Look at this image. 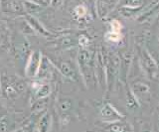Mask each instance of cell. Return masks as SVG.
<instances>
[{
	"label": "cell",
	"mask_w": 159,
	"mask_h": 132,
	"mask_svg": "<svg viewBox=\"0 0 159 132\" xmlns=\"http://www.w3.org/2000/svg\"><path fill=\"white\" fill-rule=\"evenodd\" d=\"M0 81H1L2 94L8 99H13L17 96L26 89V84L22 80L12 79V77L7 75H2Z\"/></svg>",
	"instance_id": "6da1fadb"
},
{
	"label": "cell",
	"mask_w": 159,
	"mask_h": 132,
	"mask_svg": "<svg viewBox=\"0 0 159 132\" xmlns=\"http://www.w3.org/2000/svg\"><path fill=\"white\" fill-rule=\"evenodd\" d=\"M42 53L39 50L33 51L28 57L26 68H25V74L28 77H35L39 71L40 65L42 61Z\"/></svg>",
	"instance_id": "7a4b0ae2"
},
{
	"label": "cell",
	"mask_w": 159,
	"mask_h": 132,
	"mask_svg": "<svg viewBox=\"0 0 159 132\" xmlns=\"http://www.w3.org/2000/svg\"><path fill=\"white\" fill-rule=\"evenodd\" d=\"M55 68L61 73V74L68 77V79L77 81H78V73L74 69V67L71 63L62 60H56V62H52Z\"/></svg>",
	"instance_id": "3957f363"
},
{
	"label": "cell",
	"mask_w": 159,
	"mask_h": 132,
	"mask_svg": "<svg viewBox=\"0 0 159 132\" xmlns=\"http://www.w3.org/2000/svg\"><path fill=\"white\" fill-rule=\"evenodd\" d=\"M56 69L53 65L52 61L48 57H42L41 65H40L39 71L37 73L36 77L39 80H47L51 79L54 75V70Z\"/></svg>",
	"instance_id": "277c9868"
},
{
	"label": "cell",
	"mask_w": 159,
	"mask_h": 132,
	"mask_svg": "<svg viewBox=\"0 0 159 132\" xmlns=\"http://www.w3.org/2000/svg\"><path fill=\"white\" fill-rule=\"evenodd\" d=\"M0 8L5 12L22 14L24 12V7L21 1L19 0H1Z\"/></svg>",
	"instance_id": "5b68a950"
},
{
	"label": "cell",
	"mask_w": 159,
	"mask_h": 132,
	"mask_svg": "<svg viewBox=\"0 0 159 132\" xmlns=\"http://www.w3.org/2000/svg\"><path fill=\"white\" fill-rule=\"evenodd\" d=\"M14 52H15V57L19 60H23V59H26V57L29 55L30 53V49L29 45L26 41H18L14 44Z\"/></svg>",
	"instance_id": "8992f818"
},
{
	"label": "cell",
	"mask_w": 159,
	"mask_h": 132,
	"mask_svg": "<svg viewBox=\"0 0 159 132\" xmlns=\"http://www.w3.org/2000/svg\"><path fill=\"white\" fill-rule=\"evenodd\" d=\"M53 123V117L50 112L44 113L38 122V131L39 132H50Z\"/></svg>",
	"instance_id": "52a82bcc"
},
{
	"label": "cell",
	"mask_w": 159,
	"mask_h": 132,
	"mask_svg": "<svg viewBox=\"0 0 159 132\" xmlns=\"http://www.w3.org/2000/svg\"><path fill=\"white\" fill-rule=\"evenodd\" d=\"M27 21H28L29 26H31L35 32H37V33L41 34V35H43V36H46V37L51 36V34H50L46 29H45L41 24L39 23V21L37 20V19H35L31 15L27 16Z\"/></svg>",
	"instance_id": "ba28073f"
},
{
	"label": "cell",
	"mask_w": 159,
	"mask_h": 132,
	"mask_svg": "<svg viewBox=\"0 0 159 132\" xmlns=\"http://www.w3.org/2000/svg\"><path fill=\"white\" fill-rule=\"evenodd\" d=\"M52 91V87L48 84H43V85H39L38 87H36V91H35V96H36L37 99H46L50 95H51Z\"/></svg>",
	"instance_id": "9c48e42d"
},
{
	"label": "cell",
	"mask_w": 159,
	"mask_h": 132,
	"mask_svg": "<svg viewBox=\"0 0 159 132\" xmlns=\"http://www.w3.org/2000/svg\"><path fill=\"white\" fill-rule=\"evenodd\" d=\"M22 4H23L24 10H26L30 15H34V14L39 13L43 10V6L40 5L38 3H35V2L24 0V2H22Z\"/></svg>",
	"instance_id": "30bf717a"
},
{
	"label": "cell",
	"mask_w": 159,
	"mask_h": 132,
	"mask_svg": "<svg viewBox=\"0 0 159 132\" xmlns=\"http://www.w3.org/2000/svg\"><path fill=\"white\" fill-rule=\"evenodd\" d=\"M73 107V100L69 97H63L58 101V108L62 113H66L70 111Z\"/></svg>",
	"instance_id": "8fae6325"
},
{
	"label": "cell",
	"mask_w": 159,
	"mask_h": 132,
	"mask_svg": "<svg viewBox=\"0 0 159 132\" xmlns=\"http://www.w3.org/2000/svg\"><path fill=\"white\" fill-rule=\"evenodd\" d=\"M106 38L109 41H113V42H117L121 39V35L120 33H114V32H108L107 35H106Z\"/></svg>",
	"instance_id": "7c38bea8"
},
{
	"label": "cell",
	"mask_w": 159,
	"mask_h": 132,
	"mask_svg": "<svg viewBox=\"0 0 159 132\" xmlns=\"http://www.w3.org/2000/svg\"><path fill=\"white\" fill-rule=\"evenodd\" d=\"M75 13H76L79 17H84L87 14V9L84 5H78L75 8Z\"/></svg>",
	"instance_id": "4fadbf2b"
},
{
	"label": "cell",
	"mask_w": 159,
	"mask_h": 132,
	"mask_svg": "<svg viewBox=\"0 0 159 132\" xmlns=\"http://www.w3.org/2000/svg\"><path fill=\"white\" fill-rule=\"evenodd\" d=\"M121 30V24L117 20H112L111 22V32L114 33H120Z\"/></svg>",
	"instance_id": "5bb4252c"
},
{
	"label": "cell",
	"mask_w": 159,
	"mask_h": 132,
	"mask_svg": "<svg viewBox=\"0 0 159 132\" xmlns=\"http://www.w3.org/2000/svg\"><path fill=\"white\" fill-rule=\"evenodd\" d=\"M8 126H9V120L7 119V117H3L0 120V131H6L8 129Z\"/></svg>",
	"instance_id": "9a60e30c"
},
{
	"label": "cell",
	"mask_w": 159,
	"mask_h": 132,
	"mask_svg": "<svg viewBox=\"0 0 159 132\" xmlns=\"http://www.w3.org/2000/svg\"><path fill=\"white\" fill-rule=\"evenodd\" d=\"M33 126L34 124L30 123L29 125H26V126H23L21 128H19L17 130H15L14 132H33Z\"/></svg>",
	"instance_id": "2e32d148"
},
{
	"label": "cell",
	"mask_w": 159,
	"mask_h": 132,
	"mask_svg": "<svg viewBox=\"0 0 159 132\" xmlns=\"http://www.w3.org/2000/svg\"><path fill=\"white\" fill-rule=\"evenodd\" d=\"M89 43V39H87L86 36L82 35L81 37H79V45H81L83 48H84Z\"/></svg>",
	"instance_id": "e0dca14e"
},
{
	"label": "cell",
	"mask_w": 159,
	"mask_h": 132,
	"mask_svg": "<svg viewBox=\"0 0 159 132\" xmlns=\"http://www.w3.org/2000/svg\"><path fill=\"white\" fill-rule=\"evenodd\" d=\"M7 31V27L6 24H5L2 20H0V33L1 34H5Z\"/></svg>",
	"instance_id": "ac0fdd59"
},
{
	"label": "cell",
	"mask_w": 159,
	"mask_h": 132,
	"mask_svg": "<svg viewBox=\"0 0 159 132\" xmlns=\"http://www.w3.org/2000/svg\"><path fill=\"white\" fill-rule=\"evenodd\" d=\"M62 2H63V0H52L51 2V5L52 6H54V7H58L59 5H61L62 4Z\"/></svg>",
	"instance_id": "d6986e66"
},
{
	"label": "cell",
	"mask_w": 159,
	"mask_h": 132,
	"mask_svg": "<svg viewBox=\"0 0 159 132\" xmlns=\"http://www.w3.org/2000/svg\"><path fill=\"white\" fill-rule=\"evenodd\" d=\"M26 1H31V2H35V3H38L40 5H46L47 2L45 0H26Z\"/></svg>",
	"instance_id": "ffe728a7"
},
{
	"label": "cell",
	"mask_w": 159,
	"mask_h": 132,
	"mask_svg": "<svg viewBox=\"0 0 159 132\" xmlns=\"http://www.w3.org/2000/svg\"><path fill=\"white\" fill-rule=\"evenodd\" d=\"M0 79H1V76H0ZM0 94H1V81H0Z\"/></svg>",
	"instance_id": "44dd1931"
},
{
	"label": "cell",
	"mask_w": 159,
	"mask_h": 132,
	"mask_svg": "<svg viewBox=\"0 0 159 132\" xmlns=\"http://www.w3.org/2000/svg\"><path fill=\"white\" fill-rule=\"evenodd\" d=\"M45 1H46V2L48 3V2H51V1H52V0H45Z\"/></svg>",
	"instance_id": "7402d4cb"
},
{
	"label": "cell",
	"mask_w": 159,
	"mask_h": 132,
	"mask_svg": "<svg viewBox=\"0 0 159 132\" xmlns=\"http://www.w3.org/2000/svg\"><path fill=\"white\" fill-rule=\"evenodd\" d=\"M0 40H1V38H0Z\"/></svg>",
	"instance_id": "603a6c76"
},
{
	"label": "cell",
	"mask_w": 159,
	"mask_h": 132,
	"mask_svg": "<svg viewBox=\"0 0 159 132\" xmlns=\"http://www.w3.org/2000/svg\"><path fill=\"white\" fill-rule=\"evenodd\" d=\"M0 1H1V0H0Z\"/></svg>",
	"instance_id": "cb8c5ba5"
}]
</instances>
